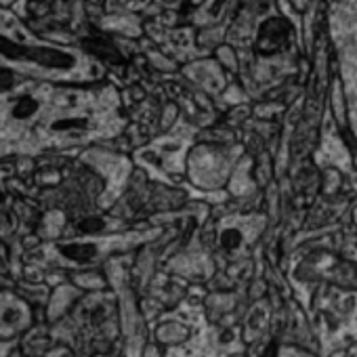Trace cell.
Returning a JSON list of instances; mask_svg holds the SVG:
<instances>
[{
  "instance_id": "6da1fadb",
  "label": "cell",
  "mask_w": 357,
  "mask_h": 357,
  "mask_svg": "<svg viewBox=\"0 0 357 357\" xmlns=\"http://www.w3.org/2000/svg\"><path fill=\"white\" fill-rule=\"evenodd\" d=\"M288 34H290V26L284 19H269L259 30V51L275 53L277 49L284 46L286 40H288Z\"/></svg>"
},
{
  "instance_id": "7a4b0ae2",
  "label": "cell",
  "mask_w": 357,
  "mask_h": 357,
  "mask_svg": "<svg viewBox=\"0 0 357 357\" xmlns=\"http://www.w3.org/2000/svg\"><path fill=\"white\" fill-rule=\"evenodd\" d=\"M61 252L71 259V261H91L97 254V248L93 244H69V246H61Z\"/></svg>"
},
{
  "instance_id": "3957f363",
  "label": "cell",
  "mask_w": 357,
  "mask_h": 357,
  "mask_svg": "<svg viewBox=\"0 0 357 357\" xmlns=\"http://www.w3.org/2000/svg\"><path fill=\"white\" fill-rule=\"evenodd\" d=\"M3 322H7V324H13V322H17V313H15V311H7V315L3 317Z\"/></svg>"
}]
</instances>
